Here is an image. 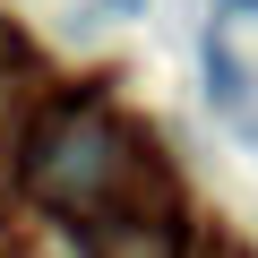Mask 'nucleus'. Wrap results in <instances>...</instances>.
Here are the masks:
<instances>
[{
  "mask_svg": "<svg viewBox=\"0 0 258 258\" xmlns=\"http://www.w3.org/2000/svg\"><path fill=\"white\" fill-rule=\"evenodd\" d=\"M86 258H181V215H112V224H86Z\"/></svg>",
  "mask_w": 258,
  "mask_h": 258,
  "instance_id": "nucleus-2",
  "label": "nucleus"
},
{
  "mask_svg": "<svg viewBox=\"0 0 258 258\" xmlns=\"http://www.w3.org/2000/svg\"><path fill=\"white\" fill-rule=\"evenodd\" d=\"M120 120L95 103V95H60L35 138H26V189L52 207V215H95L112 189H120Z\"/></svg>",
  "mask_w": 258,
  "mask_h": 258,
  "instance_id": "nucleus-1",
  "label": "nucleus"
},
{
  "mask_svg": "<svg viewBox=\"0 0 258 258\" xmlns=\"http://www.w3.org/2000/svg\"><path fill=\"white\" fill-rule=\"evenodd\" d=\"M138 9H147V0H112V18H138Z\"/></svg>",
  "mask_w": 258,
  "mask_h": 258,
  "instance_id": "nucleus-3",
  "label": "nucleus"
}]
</instances>
